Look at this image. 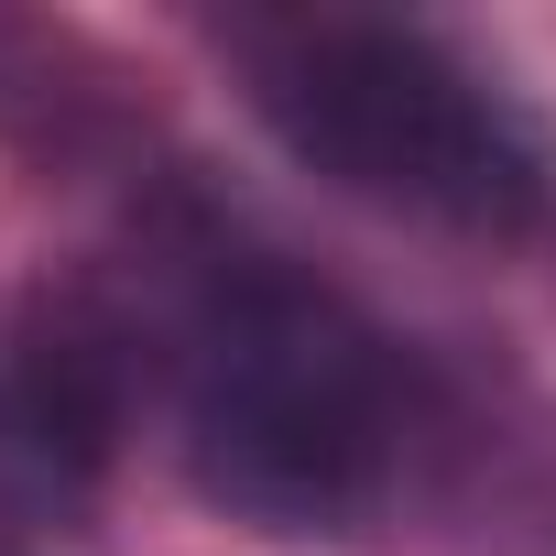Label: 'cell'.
<instances>
[{
	"label": "cell",
	"mask_w": 556,
	"mask_h": 556,
	"mask_svg": "<svg viewBox=\"0 0 556 556\" xmlns=\"http://www.w3.org/2000/svg\"><path fill=\"white\" fill-rule=\"evenodd\" d=\"M66 295L110 339L131 426L164 437L186 491L251 534L361 545L447 502L469 469L458 382L350 285L186 186L142 197L121 251Z\"/></svg>",
	"instance_id": "6da1fadb"
},
{
	"label": "cell",
	"mask_w": 556,
	"mask_h": 556,
	"mask_svg": "<svg viewBox=\"0 0 556 556\" xmlns=\"http://www.w3.org/2000/svg\"><path fill=\"white\" fill-rule=\"evenodd\" d=\"M218 55L317 186L480 251H556V131L447 34L382 12H240Z\"/></svg>",
	"instance_id": "7a4b0ae2"
},
{
	"label": "cell",
	"mask_w": 556,
	"mask_h": 556,
	"mask_svg": "<svg viewBox=\"0 0 556 556\" xmlns=\"http://www.w3.org/2000/svg\"><path fill=\"white\" fill-rule=\"evenodd\" d=\"M121 437H131L121 361L55 285L0 350V556H110Z\"/></svg>",
	"instance_id": "3957f363"
}]
</instances>
